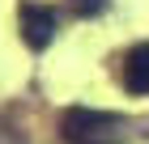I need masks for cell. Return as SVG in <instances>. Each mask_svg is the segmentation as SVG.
Returning <instances> with one entry per match:
<instances>
[{
    "instance_id": "6da1fadb",
    "label": "cell",
    "mask_w": 149,
    "mask_h": 144,
    "mask_svg": "<svg viewBox=\"0 0 149 144\" xmlns=\"http://www.w3.org/2000/svg\"><path fill=\"white\" fill-rule=\"evenodd\" d=\"M132 127H145L136 119H124V114L111 110H90V106H72L60 119V140L64 144H128L132 140Z\"/></svg>"
},
{
    "instance_id": "7a4b0ae2",
    "label": "cell",
    "mask_w": 149,
    "mask_h": 144,
    "mask_svg": "<svg viewBox=\"0 0 149 144\" xmlns=\"http://www.w3.org/2000/svg\"><path fill=\"white\" fill-rule=\"evenodd\" d=\"M17 25H22V38L30 51H43V47L56 43V30H60V13L47 9V4H22L17 13Z\"/></svg>"
},
{
    "instance_id": "3957f363",
    "label": "cell",
    "mask_w": 149,
    "mask_h": 144,
    "mask_svg": "<svg viewBox=\"0 0 149 144\" xmlns=\"http://www.w3.org/2000/svg\"><path fill=\"white\" fill-rule=\"evenodd\" d=\"M119 81H124L128 93H149V43H136V47L124 55Z\"/></svg>"
},
{
    "instance_id": "277c9868",
    "label": "cell",
    "mask_w": 149,
    "mask_h": 144,
    "mask_svg": "<svg viewBox=\"0 0 149 144\" xmlns=\"http://www.w3.org/2000/svg\"><path fill=\"white\" fill-rule=\"evenodd\" d=\"M102 9H107V0H77V17H94Z\"/></svg>"
}]
</instances>
